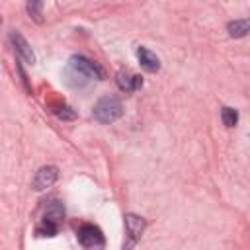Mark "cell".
Instances as JSON below:
<instances>
[{"label": "cell", "mask_w": 250, "mask_h": 250, "mask_svg": "<svg viewBox=\"0 0 250 250\" xmlns=\"http://www.w3.org/2000/svg\"><path fill=\"white\" fill-rule=\"evenodd\" d=\"M92 113H94V119L100 121V123H113L115 119H119L123 115V105L117 98L104 96L96 102Z\"/></svg>", "instance_id": "cell-1"}, {"label": "cell", "mask_w": 250, "mask_h": 250, "mask_svg": "<svg viewBox=\"0 0 250 250\" xmlns=\"http://www.w3.org/2000/svg\"><path fill=\"white\" fill-rule=\"evenodd\" d=\"M68 68H70L76 76H82V78H98V80L104 78L102 66H98L94 61H90V59H86V57H82V55L70 57Z\"/></svg>", "instance_id": "cell-2"}, {"label": "cell", "mask_w": 250, "mask_h": 250, "mask_svg": "<svg viewBox=\"0 0 250 250\" xmlns=\"http://www.w3.org/2000/svg\"><path fill=\"white\" fill-rule=\"evenodd\" d=\"M59 178V168L57 166H43L35 172L33 176V182H31V188L35 191H43L47 188H51Z\"/></svg>", "instance_id": "cell-3"}, {"label": "cell", "mask_w": 250, "mask_h": 250, "mask_svg": "<svg viewBox=\"0 0 250 250\" xmlns=\"http://www.w3.org/2000/svg\"><path fill=\"white\" fill-rule=\"evenodd\" d=\"M78 240L84 248H100L104 244V236H102V230L94 225H84L80 227L78 230Z\"/></svg>", "instance_id": "cell-4"}, {"label": "cell", "mask_w": 250, "mask_h": 250, "mask_svg": "<svg viewBox=\"0 0 250 250\" xmlns=\"http://www.w3.org/2000/svg\"><path fill=\"white\" fill-rule=\"evenodd\" d=\"M10 39H12V43H14L16 53L20 55V59H21L23 62H27V64H33V62H35V55H33L29 43L23 39V35L18 33V31H14V33L10 35Z\"/></svg>", "instance_id": "cell-5"}, {"label": "cell", "mask_w": 250, "mask_h": 250, "mask_svg": "<svg viewBox=\"0 0 250 250\" xmlns=\"http://www.w3.org/2000/svg\"><path fill=\"white\" fill-rule=\"evenodd\" d=\"M115 82L123 92H135V90H139L143 86V78L137 76V74H131L127 70H119L115 74Z\"/></svg>", "instance_id": "cell-6"}, {"label": "cell", "mask_w": 250, "mask_h": 250, "mask_svg": "<svg viewBox=\"0 0 250 250\" xmlns=\"http://www.w3.org/2000/svg\"><path fill=\"white\" fill-rule=\"evenodd\" d=\"M137 57H139V62H141V66H143L145 70L156 72V70L160 68V61H158V57H156L150 49L139 47V49H137Z\"/></svg>", "instance_id": "cell-7"}, {"label": "cell", "mask_w": 250, "mask_h": 250, "mask_svg": "<svg viewBox=\"0 0 250 250\" xmlns=\"http://www.w3.org/2000/svg\"><path fill=\"white\" fill-rule=\"evenodd\" d=\"M145 227H146V223H145L143 217L133 215V213L125 215V229H127V232L131 234V238H139V236L143 234Z\"/></svg>", "instance_id": "cell-8"}, {"label": "cell", "mask_w": 250, "mask_h": 250, "mask_svg": "<svg viewBox=\"0 0 250 250\" xmlns=\"http://www.w3.org/2000/svg\"><path fill=\"white\" fill-rule=\"evenodd\" d=\"M62 219H64V207H62V203H61V201H53V203L45 209V219H43V221L53 223V225L59 227V223H61Z\"/></svg>", "instance_id": "cell-9"}, {"label": "cell", "mask_w": 250, "mask_h": 250, "mask_svg": "<svg viewBox=\"0 0 250 250\" xmlns=\"http://www.w3.org/2000/svg\"><path fill=\"white\" fill-rule=\"evenodd\" d=\"M229 29V35L230 37H244L248 31H250V21L244 18V20H234L227 25Z\"/></svg>", "instance_id": "cell-10"}, {"label": "cell", "mask_w": 250, "mask_h": 250, "mask_svg": "<svg viewBox=\"0 0 250 250\" xmlns=\"http://www.w3.org/2000/svg\"><path fill=\"white\" fill-rule=\"evenodd\" d=\"M221 119H223V125H225V127H234V125L238 123V111H236L234 107L225 105V107L221 109Z\"/></svg>", "instance_id": "cell-11"}, {"label": "cell", "mask_w": 250, "mask_h": 250, "mask_svg": "<svg viewBox=\"0 0 250 250\" xmlns=\"http://www.w3.org/2000/svg\"><path fill=\"white\" fill-rule=\"evenodd\" d=\"M25 8H27V14H29L37 23L43 21V18H41V16H43V4H41V2H27Z\"/></svg>", "instance_id": "cell-12"}, {"label": "cell", "mask_w": 250, "mask_h": 250, "mask_svg": "<svg viewBox=\"0 0 250 250\" xmlns=\"http://www.w3.org/2000/svg\"><path fill=\"white\" fill-rule=\"evenodd\" d=\"M53 111H55V115H57L59 119H66V121H70V119H74V117H76V111H74V109H70V107H68V105H64V104H62V105H57Z\"/></svg>", "instance_id": "cell-13"}, {"label": "cell", "mask_w": 250, "mask_h": 250, "mask_svg": "<svg viewBox=\"0 0 250 250\" xmlns=\"http://www.w3.org/2000/svg\"><path fill=\"white\" fill-rule=\"evenodd\" d=\"M57 230H59V227L53 225V223H47V221H43V225L37 229V232H39L41 236H55Z\"/></svg>", "instance_id": "cell-14"}]
</instances>
